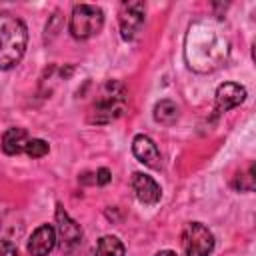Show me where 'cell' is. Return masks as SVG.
<instances>
[{"instance_id": "4", "label": "cell", "mask_w": 256, "mask_h": 256, "mask_svg": "<svg viewBox=\"0 0 256 256\" xmlns=\"http://www.w3.org/2000/svg\"><path fill=\"white\" fill-rule=\"evenodd\" d=\"M104 26V12L94 4H76L70 14V34L76 40H88L96 36Z\"/></svg>"}, {"instance_id": "8", "label": "cell", "mask_w": 256, "mask_h": 256, "mask_svg": "<svg viewBox=\"0 0 256 256\" xmlns=\"http://www.w3.org/2000/svg\"><path fill=\"white\" fill-rule=\"evenodd\" d=\"M132 152H134V156L138 158V162H142V164L148 166V168L158 170V168L162 166L160 150H158L156 142H154L150 136H146V134L134 136V140H132Z\"/></svg>"}, {"instance_id": "3", "label": "cell", "mask_w": 256, "mask_h": 256, "mask_svg": "<svg viewBox=\"0 0 256 256\" xmlns=\"http://www.w3.org/2000/svg\"><path fill=\"white\" fill-rule=\"evenodd\" d=\"M28 44V28L22 20H6L0 28V70H12L24 58Z\"/></svg>"}, {"instance_id": "16", "label": "cell", "mask_w": 256, "mask_h": 256, "mask_svg": "<svg viewBox=\"0 0 256 256\" xmlns=\"http://www.w3.org/2000/svg\"><path fill=\"white\" fill-rule=\"evenodd\" d=\"M0 256H18V248L10 240H0Z\"/></svg>"}, {"instance_id": "9", "label": "cell", "mask_w": 256, "mask_h": 256, "mask_svg": "<svg viewBox=\"0 0 256 256\" xmlns=\"http://www.w3.org/2000/svg\"><path fill=\"white\" fill-rule=\"evenodd\" d=\"M130 184H132L134 196H136L142 204H156V202H160L162 190H160L158 182H156L152 176H148V174H144V172H134Z\"/></svg>"}, {"instance_id": "1", "label": "cell", "mask_w": 256, "mask_h": 256, "mask_svg": "<svg viewBox=\"0 0 256 256\" xmlns=\"http://www.w3.org/2000/svg\"><path fill=\"white\" fill-rule=\"evenodd\" d=\"M186 60L188 66L196 72L214 70L228 56V42L212 26L198 22L190 26L186 36Z\"/></svg>"}, {"instance_id": "2", "label": "cell", "mask_w": 256, "mask_h": 256, "mask_svg": "<svg viewBox=\"0 0 256 256\" xmlns=\"http://www.w3.org/2000/svg\"><path fill=\"white\" fill-rule=\"evenodd\" d=\"M126 104H128L126 86L118 80H108L100 88L92 106L88 108V122L90 124H108L122 116V112L126 110Z\"/></svg>"}, {"instance_id": "7", "label": "cell", "mask_w": 256, "mask_h": 256, "mask_svg": "<svg viewBox=\"0 0 256 256\" xmlns=\"http://www.w3.org/2000/svg\"><path fill=\"white\" fill-rule=\"evenodd\" d=\"M54 230H56V240L60 238L62 248H66V250H70V248H74V246H78L82 242V228H80V224L74 222L64 212L62 206L56 208V228Z\"/></svg>"}, {"instance_id": "10", "label": "cell", "mask_w": 256, "mask_h": 256, "mask_svg": "<svg viewBox=\"0 0 256 256\" xmlns=\"http://www.w3.org/2000/svg\"><path fill=\"white\" fill-rule=\"evenodd\" d=\"M56 246V230L50 224L38 226L28 238V254L30 256H48Z\"/></svg>"}, {"instance_id": "14", "label": "cell", "mask_w": 256, "mask_h": 256, "mask_svg": "<svg viewBox=\"0 0 256 256\" xmlns=\"http://www.w3.org/2000/svg\"><path fill=\"white\" fill-rule=\"evenodd\" d=\"M94 256H124V244L116 236H102L96 244Z\"/></svg>"}, {"instance_id": "18", "label": "cell", "mask_w": 256, "mask_h": 256, "mask_svg": "<svg viewBox=\"0 0 256 256\" xmlns=\"http://www.w3.org/2000/svg\"><path fill=\"white\" fill-rule=\"evenodd\" d=\"M156 256H178L176 252H172V250H164V252H158Z\"/></svg>"}, {"instance_id": "5", "label": "cell", "mask_w": 256, "mask_h": 256, "mask_svg": "<svg viewBox=\"0 0 256 256\" xmlns=\"http://www.w3.org/2000/svg\"><path fill=\"white\" fill-rule=\"evenodd\" d=\"M214 234L202 222L186 224L182 232V248L186 256H210L214 250Z\"/></svg>"}, {"instance_id": "13", "label": "cell", "mask_w": 256, "mask_h": 256, "mask_svg": "<svg viewBox=\"0 0 256 256\" xmlns=\"http://www.w3.org/2000/svg\"><path fill=\"white\" fill-rule=\"evenodd\" d=\"M178 116H180V110H178V106L172 100H160V102H156V106H154V120L158 124L170 126V124H174L178 120Z\"/></svg>"}, {"instance_id": "17", "label": "cell", "mask_w": 256, "mask_h": 256, "mask_svg": "<svg viewBox=\"0 0 256 256\" xmlns=\"http://www.w3.org/2000/svg\"><path fill=\"white\" fill-rule=\"evenodd\" d=\"M110 178H112V174H110V170H108V168H100V170L96 172V184H100V186L108 184V182H110Z\"/></svg>"}, {"instance_id": "6", "label": "cell", "mask_w": 256, "mask_h": 256, "mask_svg": "<svg viewBox=\"0 0 256 256\" xmlns=\"http://www.w3.org/2000/svg\"><path fill=\"white\" fill-rule=\"evenodd\" d=\"M144 18H146V4L144 2H140V0L124 2L120 8V16H118L120 36L124 40L138 38V34L142 32V26H144Z\"/></svg>"}, {"instance_id": "11", "label": "cell", "mask_w": 256, "mask_h": 256, "mask_svg": "<svg viewBox=\"0 0 256 256\" xmlns=\"http://www.w3.org/2000/svg\"><path fill=\"white\" fill-rule=\"evenodd\" d=\"M246 100V88L236 82H224L216 88V108L220 112L232 110Z\"/></svg>"}, {"instance_id": "12", "label": "cell", "mask_w": 256, "mask_h": 256, "mask_svg": "<svg viewBox=\"0 0 256 256\" xmlns=\"http://www.w3.org/2000/svg\"><path fill=\"white\" fill-rule=\"evenodd\" d=\"M28 132L24 128H8L2 136V150L8 156H16L20 152H24L26 144H28Z\"/></svg>"}, {"instance_id": "15", "label": "cell", "mask_w": 256, "mask_h": 256, "mask_svg": "<svg viewBox=\"0 0 256 256\" xmlns=\"http://www.w3.org/2000/svg\"><path fill=\"white\" fill-rule=\"evenodd\" d=\"M48 150H50L48 142H44V140H40V138L28 140V144H26V148H24V152H26L30 158H42V156L48 154Z\"/></svg>"}]
</instances>
